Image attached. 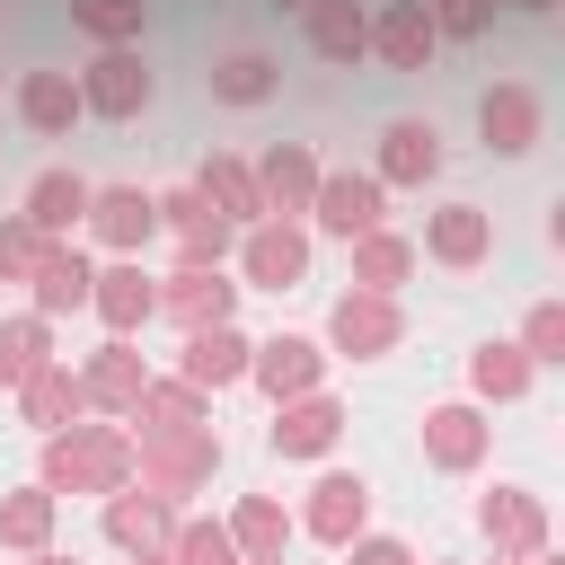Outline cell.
I'll return each mask as SVG.
<instances>
[{"instance_id": "26", "label": "cell", "mask_w": 565, "mask_h": 565, "mask_svg": "<svg viewBox=\"0 0 565 565\" xmlns=\"http://www.w3.org/2000/svg\"><path fill=\"white\" fill-rule=\"evenodd\" d=\"M530 380H539V362H530L512 335H486V344L468 353V397H477V406H521Z\"/></svg>"}, {"instance_id": "16", "label": "cell", "mask_w": 565, "mask_h": 565, "mask_svg": "<svg viewBox=\"0 0 565 565\" xmlns=\"http://www.w3.org/2000/svg\"><path fill=\"white\" fill-rule=\"evenodd\" d=\"M88 309L106 318V335H141L159 318V274H141V256H106L88 282Z\"/></svg>"}, {"instance_id": "30", "label": "cell", "mask_w": 565, "mask_h": 565, "mask_svg": "<svg viewBox=\"0 0 565 565\" xmlns=\"http://www.w3.org/2000/svg\"><path fill=\"white\" fill-rule=\"evenodd\" d=\"M300 26H309V53L318 62H362L371 53V9L362 0H309Z\"/></svg>"}, {"instance_id": "42", "label": "cell", "mask_w": 565, "mask_h": 565, "mask_svg": "<svg viewBox=\"0 0 565 565\" xmlns=\"http://www.w3.org/2000/svg\"><path fill=\"white\" fill-rule=\"evenodd\" d=\"M335 556H344V565H415V547L388 539V530H362V539H344Z\"/></svg>"}, {"instance_id": "14", "label": "cell", "mask_w": 565, "mask_h": 565, "mask_svg": "<svg viewBox=\"0 0 565 565\" xmlns=\"http://www.w3.org/2000/svg\"><path fill=\"white\" fill-rule=\"evenodd\" d=\"M477 132H486V150H494V159H521V150H539V132H547V106H539V88H530V79H494V88L477 97Z\"/></svg>"}, {"instance_id": "11", "label": "cell", "mask_w": 565, "mask_h": 565, "mask_svg": "<svg viewBox=\"0 0 565 565\" xmlns=\"http://www.w3.org/2000/svg\"><path fill=\"white\" fill-rule=\"evenodd\" d=\"M106 256H141L150 238H159V203H150V185H88V221H79Z\"/></svg>"}, {"instance_id": "33", "label": "cell", "mask_w": 565, "mask_h": 565, "mask_svg": "<svg viewBox=\"0 0 565 565\" xmlns=\"http://www.w3.org/2000/svg\"><path fill=\"white\" fill-rule=\"evenodd\" d=\"M53 521H62V503H53L35 477L0 494V547H9V556H35V547H53Z\"/></svg>"}, {"instance_id": "32", "label": "cell", "mask_w": 565, "mask_h": 565, "mask_svg": "<svg viewBox=\"0 0 565 565\" xmlns=\"http://www.w3.org/2000/svg\"><path fill=\"white\" fill-rule=\"evenodd\" d=\"M415 265H424V256H415L406 230H362V238H353V291H388V300H397V282H415Z\"/></svg>"}, {"instance_id": "13", "label": "cell", "mask_w": 565, "mask_h": 565, "mask_svg": "<svg viewBox=\"0 0 565 565\" xmlns=\"http://www.w3.org/2000/svg\"><path fill=\"white\" fill-rule=\"evenodd\" d=\"M265 441H274V459H327V450L344 441V397H335V388L282 397L274 424H265Z\"/></svg>"}, {"instance_id": "49", "label": "cell", "mask_w": 565, "mask_h": 565, "mask_svg": "<svg viewBox=\"0 0 565 565\" xmlns=\"http://www.w3.org/2000/svg\"><path fill=\"white\" fill-rule=\"evenodd\" d=\"M494 565H530V556H494Z\"/></svg>"}, {"instance_id": "39", "label": "cell", "mask_w": 565, "mask_h": 565, "mask_svg": "<svg viewBox=\"0 0 565 565\" xmlns=\"http://www.w3.org/2000/svg\"><path fill=\"white\" fill-rule=\"evenodd\" d=\"M512 344H521L539 371H547V362H565V300H539V309L521 318V335H512Z\"/></svg>"}, {"instance_id": "41", "label": "cell", "mask_w": 565, "mask_h": 565, "mask_svg": "<svg viewBox=\"0 0 565 565\" xmlns=\"http://www.w3.org/2000/svg\"><path fill=\"white\" fill-rule=\"evenodd\" d=\"M424 18H433V35H486L494 26V0H424Z\"/></svg>"}, {"instance_id": "15", "label": "cell", "mask_w": 565, "mask_h": 565, "mask_svg": "<svg viewBox=\"0 0 565 565\" xmlns=\"http://www.w3.org/2000/svg\"><path fill=\"white\" fill-rule=\"evenodd\" d=\"M150 203H159V230H177V265H230L238 230H230L194 185H168V194H150Z\"/></svg>"}, {"instance_id": "27", "label": "cell", "mask_w": 565, "mask_h": 565, "mask_svg": "<svg viewBox=\"0 0 565 565\" xmlns=\"http://www.w3.org/2000/svg\"><path fill=\"white\" fill-rule=\"evenodd\" d=\"M9 397H18V424H26L35 441L88 415V406H79V371H71V362H44V371H35V380H18Z\"/></svg>"}, {"instance_id": "4", "label": "cell", "mask_w": 565, "mask_h": 565, "mask_svg": "<svg viewBox=\"0 0 565 565\" xmlns=\"http://www.w3.org/2000/svg\"><path fill=\"white\" fill-rule=\"evenodd\" d=\"M230 256H238V274H247L238 291H300V282H309V230H300V221H274V212H265V221L238 230Z\"/></svg>"}, {"instance_id": "43", "label": "cell", "mask_w": 565, "mask_h": 565, "mask_svg": "<svg viewBox=\"0 0 565 565\" xmlns=\"http://www.w3.org/2000/svg\"><path fill=\"white\" fill-rule=\"evenodd\" d=\"M124 565H168V547H132V556H124Z\"/></svg>"}, {"instance_id": "35", "label": "cell", "mask_w": 565, "mask_h": 565, "mask_svg": "<svg viewBox=\"0 0 565 565\" xmlns=\"http://www.w3.org/2000/svg\"><path fill=\"white\" fill-rule=\"evenodd\" d=\"M44 362H62V353H53V318H35V309H18V318H0V388H18V380H35Z\"/></svg>"}, {"instance_id": "6", "label": "cell", "mask_w": 565, "mask_h": 565, "mask_svg": "<svg viewBox=\"0 0 565 565\" xmlns=\"http://www.w3.org/2000/svg\"><path fill=\"white\" fill-rule=\"evenodd\" d=\"M150 62H141V44H106V53H88V71H79V115H106V124H132L141 106H150Z\"/></svg>"}, {"instance_id": "12", "label": "cell", "mask_w": 565, "mask_h": 565, "mask_svg": "<svg viewBox=\"0 0 565 565\" xmlns=\"http://www.w3.org/2000/svg\"><path fill=\"white\" fill-rule=\"evenodd\" d=\"M327 362H335V353H327L318 335H291V327H282V335H265V344L247 353V380H256V388L282 406V397H309V388H327Z\"/></svg>"}, {"instance_id": "44", "label": "cell", "mask_w": 565, "mask_h": 565, "mask_svg": "<svg viewBox=\"0 0 565 565\" xmlns=\"http://www.w3.org/2000/svg\"><path fill=\"white\" fill-rule=\"evenodd\" d=\"M26 565H71V556H62V547H35V556H26Z\"/></svg>"}, {"instance_id": "29", "label": "cell", "mask_w": 565, "mask_h": 565, "mask_svg": "<svg viewBox=\"0 0 565 565\" xmlns=\"http://www.w3.org/2000/svg\"><path fill=\"white\" fill-rule=\"evenodd\" d=\"M194 424H212V397L194 380H177V371H150L141 406H132V433H194Z\"/></svg>"}, {"instance_id": "3", "label": "cell", "mask_w": 565, "mask_h": 565, "mask_svg": "<svg viewBox=\"0 0 565 565\" xmlns=\"http://www.w3.org/2000/svg\"><path fill=\"white\" fill-rule=\"evenodd\" d=\"M300 230H327V238H362V230H388V185L371 168H327L318 194H309V221Z\"/></svg>"}, {"instance_id": "23", "label": "cell", "mask_w": 565, "mask_h": 565, "mask_svg": "<svg viewBox=\"0 0 565 565\" xmlns=\"http://www.w3.org/2000/svg\"><path fill=\"white\" fill-rule=\"evenodd\" d=\"M433 18H424V0H380L371 9V53L388 62V71H424L433 62Z\"/></svg>"}, {"instance_id": "17", "label": "cell", "mask_w": 565, "mask_h": 565, "mask_svg": "<svg viewBox=\"0 0 565 565\" xmlns=\"http://www.w3.org/2000/svg\"><path fill=\"white\" fill-rule=\"evenodd\" d=\"M247 353H256V335H247L238 318H221V327H185L177 380H194L203 397H221V388H238V380H247Z\"/></svg>"}, {"instance_id": "10", "label": "cell", "mask_w": 565, "mask_h": 565, "mask_svg": "<svg viewBox=\"0 0 565 565\" xmlns=\"http://www.w3.org/2000/svg\"><path fill=\"white\" fill-rule=\"evenodd\" d=\"M477 530L494 539V556H539V547H556V521H547V494H539V486H486V494H477Z\"/></svg>"}, {"instance_id": "40", "label": "cell", "mask_w": 565, "mask_h": 565, "mask_svg": "<svg viewBox=\"0 0 565 565\" xmlns=\"http://www.w3.org/2000/svg\"><path fill=\"white\" fill-rule=\"evenodd\" d=\"M35 256H44V230H35L26 212H0V282H26Z\"/></svg>"}, {"instance_id": "24", "label": "cell", "mask_w": 565, "mask_h": 565, "mask_svg": "<svg viewBox=\"0 0 565 565\" xmlns=\"http://www.w3.org/2000/svg\"><path fill=\"white\" fill-rule=\"evenodd\" d=\"M18 124L35 141H71L79 124V79L71 71H18Z\"/></svg>"}, {"instance_id": "7", "label": "cell", "mask_w": 565, "mask_h": 565, "mask_svg": "<svg viewBox=\"0 0 565 565\" xmlns=\"http://www.w3.org/2000/svg\"><path fill=\"white\" fill-rule=\"evenodd\" d=\"M291 530H309L318 547L362 539V530H371V477H362V468H318V486H309V503L291 512Z\"/></svg>"}, {"instance_id": "19", "label": "cell", "mask_w": 565, "mask_h": 565, "mask_svg": "<svg viewBox=\"0 0 565 565\" xmlns=\"http://www.w3.org/2000/svg\"><path fill=\"white\" fill-rule=\"evenodd\" d=\"M415 256H433V265H450V274H477L486 256H494V212L486 203H441L433 221H424V247Z\"/></svg>"}, {"instance_id": "1", "label": "cell", "mask_w": 565, "mask_h": 565, "mask_svg": "<svg viewBox=\"0 0 565 565\" xmlns=\"http://www.w3.org/2000/svg\"><path fill=\"white\" fill-rule=\"evenodd\" d=\"M35 486L62 503V494H115V486H132V424H106V415H79V424H62V433H44L35 441Z\"/></svg>"}, {"instance_id": "45", "label": "cell", "mask_w": 565, "mask_h": 565, "mask_svg": "<svg viewBox=\"0 0 565 565\" xmlns=\"http://www.w3.org/2000/svg\"><path fill=\"white\" fill-rule=\"evenodd\" d=\"M512 9H530V18H547V9H556V0H512Z\"/></svg>"}, {"instance_id": "9", "label": "cell", "mask_w": 565, "mask_h": 565, "mask_svg": "<svg viewBox=\"0 0 565 565\" xmlns=\"http://www.w3.org/2000/svg\"><path fill=\"white\" fill-rule=\"evenodd\" d=\"M486 450H494V424H486L477 397H441V406H424V468L468 477V468H486Z\"/></svg>"}, {"instance_id": "37", "label": "cell", "mask_w": 565, "mask_h": 565, "mask_svg": "<svg viewBox=\"0 0 565 565\" xmlns=\"http://www.w3.org/2000/svg\"><path fill=\"white\" fill-rule=\"evenodd\" d=\"M71 26L106 53V44H141V26H150V0H71Z\"/></svg>"}, {"instance_id": "34", "label": "cell", "mask_w": 565, "mask_h": 565, "mask_svg": "<svg viewBox=\"0 0 565 565\" xmlns=\"http://www.w3.org/2000/svg\"><path fill=\"white\" fill-rule=\"evenodd\" d=\"M274 88H282V62L256 53V44H238V53L212 62V97H221V106H265Z\"/></svg>"}, {"instance_id": "50", "label": "cell", "mask_w": 565, "mask_h": 565, "mask_svg": "<svg viewBox=\"0 0 565 565\" xmlns=\"http://www.w3.org/2000/svg\"><path fill=\"white\" fill-rule=\"evenodd\" d=\"M274 9H309V0H274Z\"/></svg>"}, {"instance_id": "36", "label": "cell", "mask_w": 565, "mask_h": 565, "mask_svg": "<svg viewBox=\"0 0 565 565\" xmlns=\"http://www.w3.org/2000/svg\"><path fill=\"white\" fill-rule=\"evenodd\" d=\"M230 539H238V556H282V547H291V512H282V494H238Z\"/></svg>"}, {"instance_id": "21", "label": "cell", "mask_w": 565, "mask_h": 565, "mask_svg": "<svg viewBox=\"0 0 565 565\" xmlns=\"http://www.w3.org/2000/svg\"><path fill=\"white\" fill-rule=\"evenodd\" d=\"M230 309H238V282L221 265H177L159 282V318H177V327H221Z\"/></svg>"}, {"instance_id": "8", "label": "cell", "mask_w": 565, "mask_h": 565, "mask_svg": "<svg viewBox=\"0 0 565 565\" xmlns=\"http://www.w3.org/2000/svg\"><path fill=\"white\" fill-rule=\"evenodd\" d=\"M141 380H150L141 344H132V335H106V344L79 362V406H88V415H106V424H132V406H141Z\"/></svg>"}, {"instance_id": "48", "label": "cell", "mask_w": 565, "mask_h": 565, "mask_svg": "<svg viewBox=\"0 0 565 565\" xmlns=\"http://www.w3.org/2000/svg\"><path fill=\"white\" fill-rule=\"evenodd\" d=\"M415 565H459V556H415Z\"/></svg>"}, {"instance_id": "25", "label": "cell", "mask_w": 565, "mask_h": 565, "mask_svg": "<svg viewBox=\"0 0 565 565\" xmlns=\"http://www.w3.org/2000/svg\"><path fill=\"white\" fill-rule=\"evenodd\" d=\"M380 185H433L441 177V132L424 124V115H397L388 132H380V168H371Z\"/></svg>"}, {"instance_id": "38", "label": "cell", "mask_w": 565, "mask_h": 565, "mask_svg": "<svg viewBox=\"0 0 565 565\" xmlns=\"http://www.w3.org/2000/svg\"><path fill=\"white\" fill-rule=\"evenodd\" d=\"M168 565H247V556H238L230 521H203V512L185 521V512H177V530H168Z\"/></svg>"}, {"instance_id": "31", "label": "cell", "mask_w": 565, "mask_h": 565, "mask_svg": "<svg viewBox=\"0 0 565 565\" xmlns=\"http://www.w3.org/2000/svg\"><path fill=\"white\" fill-rule=\"evenodd\" d=\"M18 212H26L44 238H71V230L88 221V177H79V168H44V177L26 185V203H18Z\"/></svg>"}, {"instance_id": "20", "label": "cell", "mask_w": 565, "mask_h": 565, "mask_svg": "<svg viewBox=\"0 0 565 565\" xmlns=\"http://www.w3.org/2000/svg\"><path fill=\"white\" fill-rule=\"evenodd\" d=\"M88 282H97V256L88 247H71V238H44V256H35V274H26V309L35 318H62V309H88Z\"/></svg>"}, {"instance_id": "22", "label": "cell", "mask_w": 565, "mask_h": 565, "mask_svg": "<svg viewBox=\"0 0 565 565\" xmlns=\"http://www.w3.org/2000/svg\"><path fill=\"white\" fill-rule=\"evenodd\" d=\"M97 530H106V547H168V530H177V503H159L150 486H115L106 503H97Z\"/></svg>"}, {"instance_id": "47", "label": "cell", "mask_w": 565, "mask_h": 565, "mask_svg": "<svg viewBox=\"0 0 565 565\" xmlns=\"http://www.w3.org/2000/svg\"><path fill=\"white\" fill-rule=\"evenodd\" d=\"M247 565H291V556H247Z\"/></svg>"}, {"instance_id": "46", "label": "cell", "mask_w": 565, "mask_h": 565, "mask_svg": "<svg viewBox=\"0 0 565 565\" xmlns=\"http://www.w3.org/2000/svg\"><path fill=\"white\" fill-rule=\"evenodd\" d=\"M530 565H565V556H556V547H539V556H530Z\"/></svg>"}, {"instance_id": "2", "label": "cell", "mask_w": 565, "mask_h": 565, "mask_svg": "<svg viewBox=\"0 0 565 565\" xmlns=\"http://www.w3.org/2000/svg\"><path fill=\"white\" fill-rule=\"evenodd\" d=\"M221 477V424L194 433H132V486H150L159 503H185Z\"/></svg>"}, {"instance_id": "18", "label": "cell", "mask_w": 565, "mask_h": 565, "mask_svg": "<svg viewBox=\"0 0 565 565\" xmlns=\"http://www.w3.org/2000/svg\"><path fill=\"white\" fill-rule=\"evenodd\" d=\"M247 168H256V194H265L274 221H309V194H318V177H327V159H318L309 141H274V150L247 159Z\"/></svg>"}, {"instance_id": "28", "label": "cell", "mask_w": 565, "mask_h": 565, "mask_svg": "<svg viewBox=\"0 0 565 565\" xmlns=\"http://www.w3.org/2000/svg\"><path fill=\"white\" fill-rule=\"evenodd\" d=\"M194 194L230 221V230H247V221H265V194H256V168L238 159V150H212L203 168H194Z\"/></svg>"}, {"instance_id": "5", "label": "cell", "mask_w": 565, "mask_h": 565, "mask_svg": "<svg viewBox=\"0 0 565 565\" xmlns=\"http://www.w3.org/2000/svg\"><path fill=\"white\" fill-rule=\"evenodd\" d=\"M318 344L344 353V362H380V353L406 344V309H397L388 291H344V300L327 309V335H318Z\"/></svg>"}]
</instances>
